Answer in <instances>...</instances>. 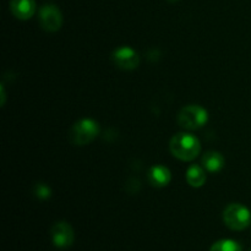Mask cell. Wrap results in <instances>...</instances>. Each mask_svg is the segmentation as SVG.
I'll list each match as a JSON object with an SVG mask.
<instances>
[{
  "label": "cell",
  "instance_id": "6da1fadb",
  "mask_svg": "<svg viewBox=\"0 0 251 251\" xmlns=\"http://www.w3.org/2000/svg\"><path fill=\"white\" fill-rule=\"evenodd\" d=\"M169 149L174 157L180 161L190 162L199 156L201 151V145L194 135L181 132L172 137Z\"/></svg>",
  "mask_w": 251,
  "mask_h": 251
},
{
  "label": "cell",
  "instance_id": "7a4b0ae2",
  "mask_svg": "<svg viewBox=\"0 0 251 251\" xmlns=\"http://www.w3.org/2000/svg\"><path fill=\"white\" fill-rule=\"evenodd\" d=\"M98 132H100V126L95 120L82 119L75 123V125L71 127L69 137L76 146H85L97 137Z\"/></svg>",
  "mask_w": 251,
  "mask_h": 251
},
{
  "label": "cell",
  "instance_id": "3957f363",
  "mask_svg": "<svg viewBox=\"0 0 251 251\" xmlns=\"http://www.w3.org/2000/svg\"><path fill=\"white\" fill-rule=\"evenodd\" d=\"M208 113L200 105H186L179 112L178 123L183 129L196 130L207 123Z\"/></svg>",
  "mask_w": 251,
  "mask_h": 251
},
{
  "label": "cell",
  "instance_id": "277c9868",
  "mask_svg": "<svg viewBox=\"0 0 251 251\" xmlns=\"http://www.w3.org/2000/svg\"><path fill=\"white\" fill-rule=\"evenodd\" d=\"M223 221L232 230H244L251 222V213L240 203H230L223 212Z\"/></svg>",
  "mask_w": 251,
  "mask_h": 251
},
{
  "label": "cell",
  "instance_id": "5b68a950",
  "mask_svg": "<svg viewBox=\"0 0 251 251\" xmlns=\"http://www.w3.org/2000/svg\"><path fill=\"white\" fill-rule=\"evenodd\" d=\"M39 22L46 31H59L63 25V16H61L60 10L54 5H44L39 10Z\"/></svg>",
  "mask_w": 251,
  "mask_h": 251
},
{
  "label": "cell",
  "instance_id": "8992f818",
  "mask_svg": "<svg viewBox=\"0 0 251 251\" xmlns=\"http://www.w3.org/2000/svg\"><path fill=\"white\" fill-rule=\"evenodd\" d=\"M51 240L54 245L60 249H66L71 247L75 239L73 227L66 222H56L50 229Z\"/></svg>",
  "mask_w": 251,
  "mask_h": 251
},
{
  "label": "cell",
  "instance_id": "52a82bcc",
  "mask_svg": "<svg viewBox=\"0 0 251 251\" xmlns=\"http://www.w3.org/2000/svg\"><path fill=\"white\" fill-rule=\"evenodd\" d=\"M113 60L123 70H134L139 65V56L130 47H120L113 53Z\"/></svg>",
  "mask_w": 251,
  "mask_h": 251
},
{
  "label": "cell",
  "instance_id": "ba28073f",
  "mask_svg": "<svg viewBox=\"0 0 251 251\" xmlns=\"http://www.w3.org/2000/svg\"><path fill=\"white\" fill-rule=\"evenodd\" d=\"M10 10L17 19L28 20L36 12V1L34 0H11Z\"/></svg>",
  "mask_w": 251,
  "mask_h": 251
},
{
  "label": "cell",
  "instance_id": "9c48e42d",
  "mask_svg": "<svg viewBox=\"0 0 251 251\" xmlns=\"http://www.w3.org/2000/svg\"><path fill=\"white\" fill-rule=\"evenodd\" d=\"M147 178L152 186L163 188V186L168 185L171 181V172L164 166H154L150 169Z\"/></svg>",
  "mask_w": 251,
  "mask_h": 251
},
{
  "label": "cell",
  "instance_id": "30bf717a",
  "mask_svg": "<svg viewBox=\"0 0 251 251\" xmlns=\"http://www.w3.org/2000/svg\"><path fill=\"white\" fill-rule=\"evenodd\" d=\"M202 164L208 172L216 173V172H220L223 168V166H225V158H223V156L220 152L210 151L203 156Z\"/></svg>",
  "mask_w": 251,
  "mask_h": 251
},
{
  "label": "cell",
  "instance_id": "8fae6325",
  "mask_svg": "<svg viewBox=\"0 0 251 251\" xmlns=\"http://www.w3.org/2000/svg\"><path fill=\"white\" fill-rule=\"evenodd\" d=\"M186 180H188L189 185L193 188H200L205 184L206 174L201 167L193 164L189 167L188 172H186Z\"/></svg>",
  "mask_w": 251,
  "mask_h": 251
},
{
  "label": "cell",
  "instance_id": "7c38bea8",
  "mask_svg": "<svg viewBox=\"0 0 251 251\" xmlns=\"http://www.w3.org/2000/svg\"><path fill=\"white\" fill-rule=\"evenodd\" d=\"M210 251H243L242 247L238 244L234 240L229 239H222L216 242L215 244L211 247Z\"/></svg>",
  "mask_w": 251,
  "mask_h": 251
},
{
  "label": "cell",
  "instance_id": "4fadbf2b",
  "mask_svg": "<svg viewBox=\"0 0 251 251\" xmlns=\"http://www.w3.org/2000/svg\"><path fill=\"white\" fill-rule=\"evenodd\" d=\"M50 189L49 186H47L46 184H37L36 189H34V194H36L37 198L42 199V200H46L50 196Z\"/></svg>",
  "mask_w": 251,
  "mask_h": 251
},
{
  "label": "cell",
  "instance_id": "5bb4252c",
  "mask_svg": "<svg viewBox=\"0 0 251 251\" xmlns=\"http://www.w3.org/2000/svg\"><path fill=\"white\" fill-rule=\"evenodd\" d=\"M168 1H171V2H176V1H179V0H168Z\"/></svg>",
  "mask_w": 251,
  "mask_h": 251
}]
</instances>
